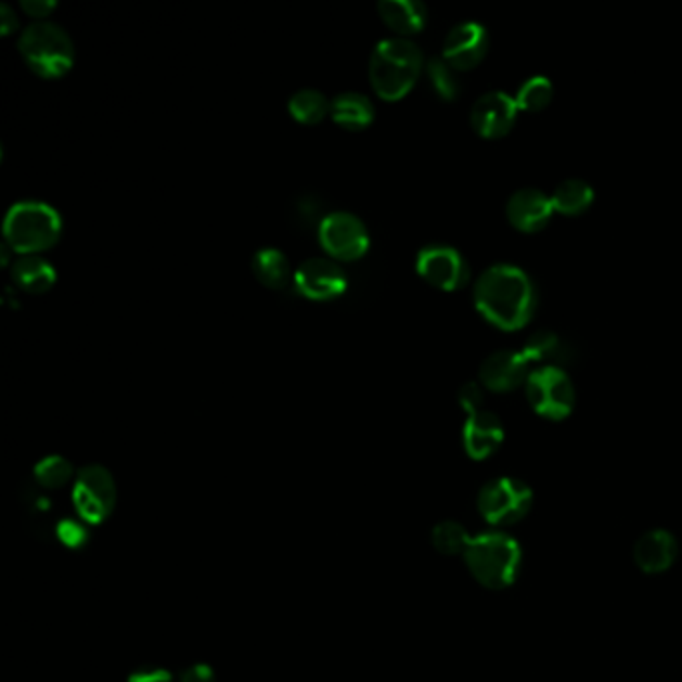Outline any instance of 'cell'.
I'll return each instance as SVG.
<instances>
[{
	"mask_svg": "<svg viewBox=\"0 0 682 682\" xmlns=\"http://www.w3.org/2000/svg\"><path fill=\"white\" fill-rule=\"evenodd\" d=\"M319 243L335 260H357L371 248V234L359 215L333 210L319 222Z\"/></svg>",
	"mask_w": 682,
	"mask_h": 682,
	"instance_id": "obj_8",
	"label": "cell"
},
{
	"mask_svg": "<svg viewBox=\"0 0 682 682\" xmlns=\"http://www.w3.org/2000/svg\"><path fill=\"white\" fill-rule=\"evenodd\" d=\"M520 350L527 357L528 362L537 364V366H561L563 369V364H567L572 359V350H570L567 340L549 329H541V331L528 336Z\"/></svg>",
	"mask_w": 682,
	"mask_h": 682,
	"instance_id": "obj_20",
	"label": "cell"
},
{
	"mask_svg": "<svg viewBox=\"0 0 682 682\" xmlns=\"http://www.w3.org/2000/svg\"><path fill=\"white\" fill-rule=\"evenodd\" d=\"M56 537L68 549H80L85 546V542L89 541V530L82 523V518H65L56 527Z\"/></svg>",
	"mask_w": 682,
	"mask_h": 682,
	"instance_id": "obj_29",
	"label": "cell"
},
{
	"mask_svg": "<svg viewBox=\"0 0 682 682\" xmlns=\"http://www.w3.org/2000/svg\"><path fill=\"white\" fill-rule=\"evenodd\" d=\"M679 558V541L667 528H651L632 544V561L644 575H662Z\"/></svg>",
	"mask_w": 682,
	"mask_h": 682,
	"instance_id": "obj_16",
	"label": "cell"
},
{
	"mask_svg": "<svg viewBox=\"0 0 682 682\" xmlns=\"http://www.w3.org/2000/svg\"><path fill=\"white\" fill-rule=\"evenodd\" d=\"M2 234L16 255H39L59 243L63 217L47 201L23 198L9 206L2 220Z\"/></svg>",
	"mask_w": 682,
	"mask_h": 682,
	"instance_id": "obj_3",
	"label": "cell"
},
{
	"mask_svg": "<svg viewBox=\"0 0 682 682\" xmlns=\"http://www.w3.org/2000/svg\"><path fill=\"white\" fill-rule=\"evenodd\" d=\"M553 94V82L542 75H535V77H528L523 85H518L515 94L516 106L518 111L539 113L551 104Z\"/></svg>",
	"mask_w": 682,
	"mask_h": 682,
	"instance_id": "obj_26",
	"label": "cell"
},
{
	"mask_svg": "<svg viewBox=\"0 0 682 682\" xmlns=\"http://www.w3.org/2000/svg\"><path fill=\"white\" fill-rule=\"evenodd\" d=\"M530 409L546 421H563L577 404V390L570 374L561 366H537L525 383Z\"/></svg>",
	"mask_w": 682,
	"mask_h": 682,
	"instance_id": "obj_7",
	"label": "cell"
},
{
	"mask_svg": "<svg viewBox=\"0 0 682 682\" xmlns=\"http://www.w3.org/2000/svg\"><path fill=\"white\" fill-rule=\"evenodd\" d=\"M129 682H172V674L163 667L146 665V667L130 672Z\"/></svg>",
	"mask_w": 682,
	"mask_h": 682,
	"instance_id": "obj_31",
	"label": "cell"
},
{
	"mask_svg": "<svg viewBox=\"0 0 682 682\" xmlns=\"http://www.w3.org/2000/svg\"><path fill=\"white\" fill-rule=\"evenodd\" d=\"M374 103L359 91L338 92L331 99V118L347 130H364L374 120Z\"/></svg>",
	"mask_w": 682,
	"mask_h": 682,
	"instance_id": "obj_21",
	"label": "cell"
},
{
	"mask_svg": "<svg viewBox=\"0 0 682 682\" xmlns=\"http://www.w3.org/2000/svg\"><path fill=\"white\" fill-rule=\"evenodd\" d=\"M416 272L440 291H459L471 281V267L456 246L433 241L421 246L414 260Z\"/></svg>",
	"mask_w": 682,
	"mask_h": 682,
	"instance_id": "obj_9",
	"label": "cell"
},
{
	"mask_svg": "<svg viewBox=\"0 0 682 682\" xmlns=\"http://www.w3.org/2000/svg\"><path fill=\"white\" fill-rule=\"evenodd\" d=\"M518 106L515 96L504 91L480 94L471 106V127L482 139H501L515 127Z\"/></svg>",
	"mask_w": 682,
	"mask_h": 682,
	"instance_id": "obj_13",
	"label": "cell"
},
{
	"mask_svg": "<svg viewBox=\"0 0 682 682\" xmlns=\"http://www.w3.org/2000/svg\"><path fill=\"white\" fill-rule=\"evenodd\" d=\"M506 219L516 231L539 232L551 222L554 215L553 201L541 189H518L506 201Z\"/></svg>",
	"mask_w": 682,
	"mask_h": 682,
	"instance_id": "obj_15",
	"label": "cell"
},
{
	"mask_svg": "<svg viewBox=\"0 0 682 682\" xmlns=\"http://www.w3.org/2000/svg\"><path fill=\"white\" fill-rule=\"evenodd\" d=\"M286 108L303 125H317L324 116H331V101L324 92L305 87L291 94Z\"/></svg>",
	"mask_w": 682,
	"mask_h": 682,
	"instance_id": "obj_24",
	"label": "cell"
},
{
	"mask_svg": "<svg viewBox=\"0 0 682 682\" xmlns=\"http://www.w3.org/2000/svg\"><path fill=\"white\" fill-rule=\"evenodd\" d=\"M490 37L487 26L477 21H461L451 26L442 40V59L456 70H468L487 56Z\"/></svg>",
	"mask_w": 682,
	"mask_h": 682,
	"instance_id": "obj_12",
	"label": "cell"
},
{
	"mask_svg": "<svg viewBox=\"0 0 682 682\" xmlns=\"http://www.w3.org/2000/svg\"><path fill=\"white\" fill-rule=\"evenodd\" d=\"M26 65L42 78H59L75 65V42L65 26L51 18L33 21L18 37Z\"/></svg>",
	"mask_w": 682,
	"mask_h": 682,
	"instance_id": "obj_5",
	"label": "cell"
},
{
	"mask_svg": "<svg viewBox=\"0 0 682 682\" xmlns=\"http://www.w3.org/2000/svg\"><path fill=\"white\" fill-rule=\"evenodd\" d=\"M463 558L478 584L490 591H502L520 575L523 549L515 537L502 530H489L471 539Z\"/></svg>",
	"mask_w": 682,
	"mask_h": 682,
	"instance_id": "obj_4",
	"label": "cell"
},
{
	"mask_svg": "<svg viewBox=\"0 0 682 682\" xmlns=\"http://www.w3.org/2000/svg\"><path fill=\"white\" fill-rule=\"evenodd\" d=\"M532 364L528 362L523 350L504 348L489 355L480 362L478 383L492 393H511L518 387H525Z\"/></svg>",
	"mask_w": 682,
	"mask_h": 682,
	"instance_id": "obj_14",
	"label": "cell"
},
{
	"mask_svg": "<svg viewBox=\"0 0 682 682\" xmlns=\"http://www.w3.org/2000/svg\"><path fill=\"white\" fill-rule=\"evenodd\" d=\"M482 399H485V393H482V387H480V383H477V381H468V383H464L463 387L459 388V404H461V409L466 414L480 411Z\"/></svg>",
	"mask_w": 682,
	"mask_h": 682,
	"instance_id": "obj_30",
	"label": "cell"
},
{
	"mask_svg": "<svg viewBox=\"0 0 682 682\" xmlns=\"http://www.w3.org/2000/svg\"><path fill=\"white\" fill-rule=\"evenodd\" d=\"M21 7L26 14L35 16V21H44L54 13L56 0H21Z\"/></svg>",
	"mask_w": 682,
	"mask_h": 682,
	"instance_id": "obj_32",
	"label": "cell"
},
{
	"mask_svg": "<svg viewBox=\"0 0 682 682\" xmlns=\"http://www.w3.org/2000/svg\"><path fill=\"white\" fill-rule=\"evenodd\" d=\"M376 11L383 23L397 33V37L411 39L428 23V9L421 0H378Z\"/></svg>",
	"mask_w": 682,
	"mask_h": 682,
	"instance_id": "obj_18",
	"label": "cell"
},
{
	"mask_svg": "<svg viewBox=\"0 0 682 682\" xmlns=\"http://www.w3.org/2000/svg\"><path fill=\"white\" fill-rule=\"evenodd\" d=\"M430 539H433V546L437 549L438 553L454 556V554H464L468 542H471V535L461 523L442 520L433 528Z\"/></svg>",
	"mask_w": 682,
	"mask_h": 682,
	"instance_id": "obj_28",
	"label": "cell"
},
{
	"mask_svg": "<svg viewBox=\"0 0 682 682\" xmlns=\"http://www.w3.org/2000/svg\"><path fill=\"white\" fill-rule=\"evenodd\" d=\"M250 269H253V274L257 276L258 283H262L269 288H283L295 274L293 267H291V260L279 246L258 248L250 260Z\"/></svg>",
	"mask_w": 682,
	"mask_h": 682,
	"instance_id": "obj_22",
	"label": "cell"
},
{
	"mask_svg": "<svg viewBox=\"0 0 682 682\" xmlns=\"http://www.w3.org/2000/svg\"><path fill=\"white\" fill-rule=\"evenodd\" d=\"M295 288L310 300H333L347 291V272L331 257L305 258L293 274Z\"/></svg>",
	"mask_w": 682,
	"mask_h": 682,
	"instance_id": "obj_11",
	"label": "cell"
},
{
	"mask_svg": "<svg viewBox=\"0 0 682 682\" xmlns=\"http://www.w3.org/2000/svg\"><path fill=\"white\" fill-rule=\"evenodd\" d=\"M554 213L565 217H579L591 208L594 201V189L584 179H565L558 182L551 194Z\"/></svg>",
	"mask_w": 682,
	"mask_h": 682,
	"instance_id": "obj_23",
	"label": "cell"
},
{
	"mask_svg": "<svg viewBox=\"0 0 682 682\" xmlns=\"http://www.w3.org/2000/svg\"><path fill=\"white\" fill-rule=\"evenodd\" d=\"M425 73L430 89L435 91L440 101L451 103L459 94H461V80H459V70L454 66L449 65L442 54L440 56H430L425 63Z\"/></svg>",
	"mask_w": 682,
	"mask_h": 682,
	"instance_id": "obj_25",
	"label": "cell"
},
{
	"mask_svg": "<svg viewBox=\"0 0 682 682\" xmlns=\"http://www.w3.org/2000/svg\"><path fill=\"white\" fill-rule=\"evenodd\" d=\"M477 509L478 515L494 530L513 527L530 513L532 490L520 478H492L478 492Z\"/></svg>",
	"mask_w": 682,
	"mask_h": 682,
	"instance_id": "obj_6",
	"label": "cell"
},
{
	"mask_svg": "<svg viewBox=\"0 0 682 682\" xmlns=\"http://www.w3.org/2000/svg\"><path fill=\"white\" fill-rule=\"evenodd\" d=\"M473 300L485 321L513 333L527 326L535 317L539 293L525 269L511 262H494L478 274Z\"/></svg>",
	"mask_w": 682,
	"mask_h": 682,
	"instance_id": "obj_1",
	"label": "cell"
},
{
	"mask_svg": "<svg viewBox=\"0 0 682 682\" xmlns=\"http://www.w3.org/2000/svg\"><path fill=\"white\" fill-rule=\"evenodd\" d=\"M16 26H18V18H16L13 7L9 2H2L0 4V28H2V35H11Z\"/></svg>",
	"mask_w": 682,
	"mask_h": 682,
	"instance_id": "obj_34",
	"label": "cell"
},
{
	"mask_svg": "<svg viewBox=\"0 0 682 682\" xmlns=\"http://www.w3.org/2000/svg\"><path fill=\"white\" fill-rule=\"evenodd\" d=\"M13 283L26 293H47L56 283V269L49 258L40 255H18L11 262Z\"/></svg>",
	"mask_w": 682,
	"mask_h": 682,
	"instance_id": "obj_19",
	"label": "cell"
},
{
	"mask_svg": "<svg viewBox=\"0 0 682 682\" xmlns=\"http://www.w3.org/2000/svg\"><path fill=\"white\" fill-rule=\"evenodd\" d=\"M73 501L85 523H103L116 502L115 478L103 464L82 466L75 478Z\"/></svg>",
	"mask_w": 682,
	"mask_h": 682,
	"instance_id": "obj_10",
	"label": "cell"
},
{
	"mask_svg": "<svg viewBox=\"0 0 682 682\" xmlns=\"http://www.w3.org/2000/svg\"><path fill=\"white\" fill-rule=\"evenodd\" d=\"M425 54L412 39L395 35L378 40L369 59L373 91L390 103L404 99L425 70Z\"/></svg>",
	"mask_w": 682,
	"mask_h": 682,
	"instance_id": "obj_2",
	"label": "cell"
},
{
	"mask_svg": "<svg viewBox=\"0 0 682 682\" xmlns=\"http://www.w3.org/2000/svg\"><path fill=\"white\" fill-rule=\"evenodd\" d=\"M502 440L504 426L494 412L480 409L466 416L463 426V447L471 459L475 461L489 459L501 449Z\"/></svg>",
	"mask_w": 682,
	"mask_h": 682,
	"instance_id": "obj_17",
	"label": "cell"
},
{
	"mask_svg": "<svg viewBox=\"0 0 682 682\" xmlns=\"http://www.w3.org/2000/svg\"><path fill=\"white\" fill-rule=\"evenodd\" d=\"M181 682H217V677L208 665L196 662L182 672Z\"/></svg>",
	"mask_w": 682,
	"mask_h": 682,
	"instance_id": "obj_33",
	"label": "cell"
},
{
	"mask_svg": "<svg viewBox=\"0 0 682 682\" xmlns=\"http://www.w3.org/2000/svg\"><path fill=\"white\" fill-rule=\"evenodd\" d=\"M33 475L42 489H61L70 478L75 477V468L65 456L49 454V456L40 459Z\"/></svg>",
	"mask_w": 682,
	"mask_h": 682,
	"instance_id": "obj_27",
	"label": "cell"
}]
</instances>
